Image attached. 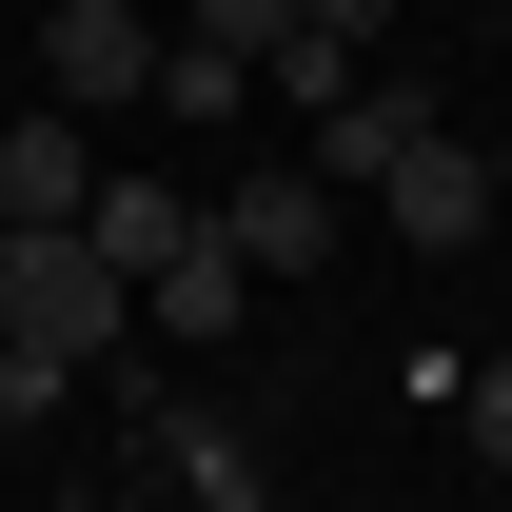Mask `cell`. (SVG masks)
I'll return each mask as SVG.
<instances>
[{"mask_svg": "<svg viewBox=\"0 0 512 512\" xmlns=\"http://www.w3.org/2000/svg\"><path fill=\"white\" fill-rule=\"evenodd\" d=\"M0 217H20V237H79V217H99L79 119H0Z\"/></svg>", "mask_w": 512, "mask_h": 512, "instance_id": "5", "label": "cell"}, {"mask_svg": "<svg viewBox=\"0 0 512 512\" xmlns=\"http://www.w3.org/2000/svg\"><path fill=\"white\" fill-rule=\"evenodd\" d=\"M158 119H256V60L237 40H158Z\"/></svg>", "mask_w": 512, "mask_h": 512, "instance_id": "9", "label": "cell"}, {"mask_svg": "<svg viewBox=\"0 0 512 512\" xmlns=\"http://www.w3.org/2000/svg\"><path fill=\"white\" fill-rule=\"evenodd\" d=\"M40 394H60V375H20V355H0V453H20V414H40Z\"/></svg>", "mask_w": 512, "mask_h": 512, "instance_id": "15", "label": "cell"}, {"mask_svg": "<svg viewBox=\"0 0 512 512\" xmlns=\"http://www.w3.org/2000/svg\"><path fill=\"white\" fill-rule=\"evenodd\" d=\"M119 335H138V276H119L99 237H0V355H20V375L79 394Z\"/></svg>", "mask_w": 512, "mask_h": 512, "instance_id": "1", "label": "cell"}, {"mask_svg": "<svg viewBox=\"0 0 512 512\" xmlns=\"http://www.w3.org/2000/svg\"><path fill=\"white\" fill-rule=\"evenodd\" d=\"M394 138H414V99H394V79H355V99L316 119V178H355V197H375V158H394Z\"/></svg>", "mask_w": 512, "mask_h": 512, "instance_id": "10", "label": "cell"}, {"mask_svg": "<svg viewBox=\"0 0 512 512\" xmlns=\"http://www.w3.org/2000/svg\"><path fill=\"white\" fill-rule=\"evenodd\" d=\"M493 197H512V138H493Z\"/></svg>", "mask_w": 512, "mask_h": 512, "instance_id": "16", "label": "cell"}, {"mask_svg": "<svg viewBox=\"0 0 512 512\" xmlns=\"http://www.w3.org/2000/svg\"><path fill=\"white\" fill-rule=\"evenodd\" d=\"M0 237H20V217H0Z\"/></svg>", "mask_w": 512, "mask_h": 512, "instance_id": "17", "label": "cell"}, {"mask_svg": "<svg viewBox=\"0 0 512 512\" xmlns=\"http://www.w3.org/2000/svg\"><path fill=\"white\" fill-rule=\"evenodd\" d=\"M375 217H394L414 256H473V237L512 217V197H493V138H434V119H414V138L375 158Z\"/></svg>", "mask_w": 512, "mask_h": 512, "instance_id": "2", "label": "cell"}, {"mask_svg": "<svg viewBox=\"0 0 512 512\" xmlns=\"http://www.w3.org/2000/svg\"><path fill=\"white\" fill-rule=\"evenodd\" d=\"M138 473H158L178 512H276V493H256V453L217 434V414H158V434H138Z\"/></svg>", "mask_w": 512, "mask_h": 512, "instance_id": "6", "label": "cell"}, {"mask_svg": "<svg viewBox=\"0 0 512 512\" xmlns=\"http://www.w3.org/2000/svg\"><path fill=\"white\" fill-rule=\"evenodd\" d=\"M355 79H375V60H355V40H316V20H296V40H276V99H296V119H335V99H355Z\"/></svg>", "mask_w": 512, "mask_h": 512, "instance_id": "11", "label": "cell"}, {"mask_svg": "<svg viewBox=\"0 0 512 512\" xmlns=\"http://www.w3.org/2000/svg\"><path fill=\"white\" fill-rule=\"evenodd\" d=\"M178 40H237V60H276V40H296V0H197Z\"/></svg>", "mask_w": 512, "mask_h": 512, "instance_id": "12", "label": "cell"}, {"mask_svg": "<svg viewBox=\"0 0 512 512\" xmlns=\"http://www.w3.org/2000/svg\"><path fill=\"white\" fill-rule=\"evenodd\" d=\"M40 79H60V99H158V20H138V0H60V20H40Z\"/></svg>", "mask_w": 512, "mask_h": 512, "instance_id": "4", "label": "cell"}, {"mask_svg": "<svg viewBox=\"0 0 512 512\" xmlns=\"http://www.w3.org/2000/svg\"><path fill=\"white\" fill-rule=\"evenodd\" d=\"M197 217H217V256H237V276H316V256H335V178H316V158H256V178L197 197Z\"/></svg>", "mask_w": 512, "mask_h": 512, "instance_id": "3", "label": "cell"}, {"mask_svg": "<svg viewBox=\"0 0 512 512\" xmlns=\"http://www.w3.org/2000/svg\"><path fill=\"white\" fill-rule=\"evenodd\" d=\"M79 237L119 256V276H158V256H197V197H178V178H99V217H79Z\"/></svg>", "mask_w": 512, "mask_h": 512, "instance_id": "8", "label": "cell"}, {"mask_svg": "<svg viewBox=\"0 0 512 512\" xmlns=\"http://www.w3.org/2000/svg\"><path fill=\"white\" fill-rule=\"evenodd\" d=\"M296 20H316V40H355V60L394 40V0H296Z\"/></svg>", "mask_w": 512, "mask_h": 512, "instance_id": "14", "label": "cell"}, {"mask_svg": "<svg viewBox=\"0 0 512 512\" xmlns=\"http://www.w3.org/2000/svg\"><path fill=\"white\" fill-rule=\"evenodd\" d=\"M453 434H473V453H493V473H512V355H493V375H473V414H453Z\"/></svg>", "mask_w": 512, "mask_h": 512, "instance_id": "13", "label": "cell"}, {"mask_svg": "<svg viewBox=\"0 0 512 512\" xmlns=\"http://www.w3.org/2000/svg\"><path fill=\"white\" fill-rule=\"evenodd\" d=\"M138 316H158V335H237V316H256V276L217 256V217H197V256H158V276H138Z\"/></svg>", "mask_w": 512, "mask_h": 512, "instance_id": "7", "label": "cell"}]
</instances>
